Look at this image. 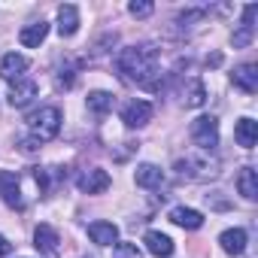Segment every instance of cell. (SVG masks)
Masks as SVG:
<instances>
[{"label":"cell","mask_w":258,"mask_h":258,"mask_svg":"<svg viewBox=\"0 0 258 258\" xmlns=\"http://www.w3.org/2000/svg\"><path fill=\"white\" fill-rule=\"evenodd\" d=\"M255 16H258V7L255 4H249L246 10H243V22H240V28L234 31V46L237 49H243V46H249L252 43V37H255Z\"/></svg>","instance_id":"8992f818"},{"label":"cell","mask_w":258,"mask_h":258,"mask_svg":"<svg viewBox=\"0 0 258 258\" xmlns=\"http://www.w3.org/2000/svg\"><path fill=\"white\" fill-rule=\"evenodd\" d=\"M115 67H118V73L127 82H137L143 88L158 91V85L152 79V76H158V49L155 46H131V49H121L118 58H115Z\"/></svg>","instance_id":"6da1fadb"},{"label":"cell","mask_w":258,"mask_h":258,"mask_svg":"<svg viewBox=\"0 0 258 258\" xmlns=\"http://www.w3.org/2000/svg\"><path fill=\"white\" fill-rule=\"evenodd\" d=\"M79 188H82L85 195H100V191H106V188H109V173H106V170H100V167L85 170V173L79 176Z\"/></svg>","instance_id":"ba28073f"},{"label":"cell","mask_w":258,"mask_h":258,"mask_svg":"<svg viewBox=\"0 0 258 258\" xmlns=\"http://www.w3.org/2000/svg\"><path fill=\"white\" fill-rule=\"evenodd\" d=\"M170 222H173V225H179V228L195 231V228H201V225H204V216H201L198 210H191V207H173V210H170Z\"/></svg>","instance_id":"ac0fdd59"},{"label":"cell","mask_w":258,"mask_h":258,"mask_svg":"<svg viewBox=\"0 0 258 258\" xmlns=\"http://www.w3.org/2000/svg\"><path fill=\"white\" fill-rule=\"evenodd\" d=\"M46 34H49V25H46V22L25 25V28L19 31V43H22V46H28V49H37V46L46 40Z\"/></svg>","instance_id":"2e32d148"},{"label":"cell","mask_w":258,"mask_h":258,"mask_svg":"<svg viewBox=\"0 0 258 258\" xmlns=\"http://www.w3.org/2000/svg\"><path fill=\"white\" fill-rule=\"evenodd\" d=\"M191 140L204 149V152H213L216 146H219V121L213 118V115H201V118H195L191 121Z\"/></svg>","instance_id":"277c9868"},{"label":"cell","mask_w":258,"mask_h":258,"mask_svg":"<svg viewBox=\"0 0 258 258\" xmlns=\"http://www.w3.org/2000/svg\"><path fill=\"white\" fill-rule=\"evenodd\" d=\"M0 198H4L10 207H16V210L25 207L22 188H19V176H16V173H0Z\"/></svg>","instance_id":"9c48e42d"},{"label":"cell","mask_w":258,"mask_h":258,"mask_svg":"<svg viewBox=\"0 0 258 258\" xmlns=\"http://www.w3.org/2000/svg\"><path fill=\"white\" fill-rule=\"evenodd\" d=\"M219 243H222V249L228 255H243V249H246V231L243 228H228V231H222Z\"/></svg>","instance_id":"d6986e66"},{"label":"cell","mask_w":258,"mask_h":258,"mask_svg":"<svg viewBox=\"0 0 258 258\" xmlns=\"http://www.w3.org/2000/svg\"><path fill=\"white\" fill-rule=\"evenodd\" d=\"M143 243H146V249H149L155 258H170V255H173V240H170L167 234H161V231H149V234L143 237Z\"/></svg>","instance_id":"7c38bea8"},{"label":"cell","mask_w":258,"mask_h":258,"mask_svg":"<svg viewBox=\"0 0 258 258\" xmlns=\"http://www.w3.org/2000/svg\"><path fill=\"white\" fill-rule=\"evenodd\" d=\"M34 97H37V82H34V79H19V82H13V88H10V103H13V106H28Z\"/></svg>","instance_id":"8fae6325"},{"label":"cell","mask_w":258,"mask_h":258,"mask_svg":"<svg viewBox=\"0 0 258 258\" xmlns=\"http://www.w3.org/2000/svg\"><path fill=\"white\" fill-rule=\"evenodd\" d=\"M88 237L97 243V246H112L118 240V228L112 222H91L88 225Z\"/></svg>","instance_id":"5bb4252c"},{"label":"cell","mask_w":258,"mask_h":258,"mask_svg":"<svg viewBox=\"0 0 258 258\" xmlns=\"http://www.w3.org/2000/svg\"><path fill=\"white\" fill-rule=\"evenodd\" d=\"M237 191L246 198V201H258V173L252 167H243L240 176H237Z\"/></svg>","instance_id":"44dd1931"},{"label":"cell","mask_w":258,"mask_h":258,"mask_svg":"<svg viewBox=\"0 0 258 258\" xmlns=\"http://www.w3.org/2000/svg\"><path fill=\"white\" fill-rule=\"evenodd\" d=\"M112 258H143V252L137 249V243H115Z\"/></svg>","instance_id":"cb8c5ba5"},{"label":"cell","mask_w":258,"mask_h":258,"mask_svg":"<svg viewBox=\"0 0 258 258\" xmlns=\"http://www.w3.org/2000/svg\"><path fill=\"white\" fill-rule=\"evenodd\" d=\"M34 246H37L40 252H46V255H55V252H58V231H55L52 225H37V231H34Z\"/></svg>","instance_id":"9a60e30c"},{"label":"cell","mask_w":258,"mask_h":258,"mask_svg":"<svg viewBox=\"0 0 258 258\" xmlns=\"http://www.w3.org/2000/svg\"><path fill=\"white\" fill-rule=\"evenodd\" d=\"M88 109L97 112V115H106V112L112 109V94H106V91H91V94H88Z\"/></svg>","instance_id":"603a6c76"},{"label":"cell","mask_w":258,"mask_h":258,"mask_svg":"<svg viewBox=\"0 0 258 258\" xmlns=\"http://www.w3.org/2000/svg\"><path fill=\"white\" fill-rule=\"evenodd\" d=\"M231 79H234V85H237L240 91H246V94H255V91H258V67H255V64H240Z\"/></svg>","instance_id":"30bf717a"},{"label":"cell","mask_w":258,"mask_h":258,"mask_svg":"<svg viewBox=\"0 0 258 258\" xmlns=\"http://www.w3.org/2000/svg\"><path fill=\"white\" fill-rule=\"evenodd\" d=\"M31 124V134L37 143H46V140H55L58 131H61V109L58 106H43L40 112H34L28 118Z\"/></svg>","instance_id":"3957f363"},{"label":"cell","mask_w":258,"mask_h":258,"mask_svg":"<svg viewBox=\"0 0 258 258\" xmlns=\"http://www.w3.org/2000/svg\"><path fill=\"white\" fill-rule=\"evenodd\" d=\"M25 70H28V58L19 55V52H10V55H4V61H0V76L7 82L25 79Z\"/></svg>","instance_id":"52a82bcc"},{"label":"cell","mask_w":258,"mask_h":258,"mask_svg":"<svg viewBox=\"0 0 258 258\" xmlns=\"http://www.w3.org/2000/svg\"><path fill=\"white\" fill-rule=\"evenodd\" d=\"M79 31V10L73 4H64L58 10V34L61 37H73Z\"/></svg>","instance_id":"4fadbf2b"},{"label":"cell","mask_w":258,"mask_h":258,"mask_svg":"<svg viewBox=\"0 0 258 258\" xmlns=\"http://www.w3.org/2000/svg\"><path fill=\"white\" fill-rule=\"evenodd\" d=\"M152 112L155 109H152L149 100H131V103H124V109H121V121L127 127H143V124H149Z\"/></svg>","instance_id":"5b68a950"},{"label":"cell","mask_w":258,"mask_h":258,"mask_svg":"<svg viewBox=\"0 0 258 258\" xmlns=\"http://www.w3.org/2000/svg\"><path fill=\"white\" fill-rule=\"evenodd\" d=\"M234 137H237V143H240L243 149H252V146L258 143V121H252V118H240L237 127H234Z\"/></svg>","instance_id":"ffe728a7"},{"label":"cell","mask_w":258,"mask_h":258,"mask_svg":"<svg viewBox=\"0 0 258 258\" xmlns=\"http://www.w3.org/2000/svg\"><path fill=\"white\" fill-rule=\"evenodd\" d=\"M176 173L185 176V179H198V182L216 179L219 176V161L210 152H191V155H185V158L176 161Z\"/></svg>","instance_id":"7a4b0ae2"},{"label":"cell","mask_w":258,"mask_h":258,"mask_svg":"<svg viewBox=\"0 0 258 258\" xmlns=\"http://www.w3.org/2000/svg\"><path fill=\"white\" fill-rule=\"evenodd\" d=\"M152 10H155V7L149 4V0H134V4L127 7V13H131L134 19H149V16H152Z\"/></svg>","instance_id":"d4e9b609"},{"label":"cell","mask_w":258,"mask_h":258,"mask_svg":"<svg viewBox=\"0 0 258 258\" xmlns=\"http://www.w3.org/2000/svg\"><path fill=\"white\" fill-rule=\"evenodd\" d=\"M185 97V106H204V100H207V88H204V82L201 79H191L188 82V91H182Z\"/></svg>","instance_id":"7402d4cb"},{"label":"cell","mask_w":258,"mask_h":258,"mask_svg":"<svg viewBox=\"0 0 258 258\" xmlns=\"http://www.w3.org/2000/svg\"><path fill=\"white\" fill-rule=\"evenodd\" d=\"M134 179H137L140 188H161V182H164V170L155 167V164H140L137 173H134Z\"/></svg>","instance_id":"e0dca14e"},{"label":"cell","mask_w":258,"mask_h":258,"mask_svg":"<svg viewBox=\"0 0 258 258\" xmlns=\"http://www.w3.org/2000/svg\"><path fill=\"white\" fill-rule=\"evenodd\" d=\"M10 252H13V243H10L4 234H0V258H4V255H10Z\"/></svg>","instance_id":"484cf974"}]
</instances>
